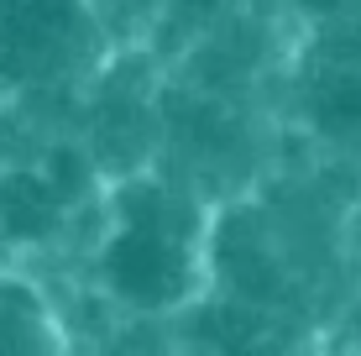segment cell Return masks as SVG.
Returning <instances> with one entry per match:
<instances>
[{
    "mask_svg": "<svg viewBox=\"0 0 361 356\" xmlns=\"http://www.w3.org/2000/svg\"><path fill=\"white\" fill-rule=\"evenodd\" d=\"M298 121L330 152L361 157V58L319 53L298 84Z\"/></svg>",
    "mask_w": 361,
    "mask_h": 356,
    "instance_id": "obj_3",
    "label": "cell"
},
{
    "mask_svg": "<svg viewBox=\"0 0 361 356\" xmlns=\"http://www.w3.org/2000/svg\"><path fill=\"white\" fill-rule=\"evenodd\" d=\"M99 16L90 0H0V84L47 90L99 63Z\"/></svg>",
    "mask_w": 361,
    "mask_h": 356,
    "instance_id": "obj_2",
    "label": "cell"
},
{
    "mask_svg": "<svg viewBox=\"0 0 361 356\" xmlns=\"http://www.w3.org/2000/svg\"><path fill=\"white\" fill-rule=\"evenodd\" d=\"M99 293L136 314H168L194 299L199 231L194 210L152 178H131L110 204V231L94 257Z\"/></svg>",
    "mask_w": 361,
    "mask_h": 356,
    "instance_id": "obj_1",
    "label": "cell"
},
{
    "mask_svg": "<svg viewBox=\"0 0 361 356\" xmlns=\"http://www.w3.org/2000/svg\"><path fill=\"white\" fill-rule=\"evenodd\" d=\"M73 194L47 168H6L0 173V247H42L63 231Z\"/></svg>",
    "mask_w": 361,
    "mask_h": 356,
    "instance_id": "obj_4",
    "label": "cell"
}]
</instances>
